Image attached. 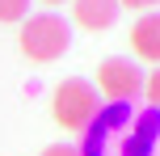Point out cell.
<instances>
[{"label":"cell","instance_id":"3957f363","mask_svg":"<svg viewBox=\"0 0 160 156\" xmlns=\"http://www.w3.org/2000/svg\"><path fill=\"white\" fill-rule=\"evenodd\" d=\"M143 68L135 63L131 55H110L101 59V68H97V84L93 89H101L110 101H118V106H127V101L143 97Z\"/></svg>","mask_w":160,"mask_h":156},{"label":"cell","instance_id":"52a82bcc","mask_svg":"<svg viewBox=\"0 0 160 156\" xmlns=\"http://www.w3.org/2000/svg\"><path fill=\"white\" fill-rule=\"evenodd\" d=\"M30 17V0H0V21H25Z\"/></svg>","mask_w":160,"mask_h":156},{"label":"cell","instance_id":"8fae6325","mask_svg":"<svg viewBox=\"0 0 160 156\" xmlns=\"http://www.w3.org/2000/svg\"><path fill=\"white\" fill-rule=\"evenodd\" d=\"M47 4H63V0H47Z\"/></svg>","mask_w":160,"mask_h":156},{"label":"cell","instance_id":"ba28073f","mask_svg":"<svg viewBox=\"0 0 160 156\" xmlns=\"http://www.w3.org/2000/svg\"><path fill=\"white\" fill-rule=\"evenodd\" d=\"M143 93H148V101H152V110L160 114V68H156V72L143 80Z\"/></svg>","mask_w":160,"mask_h":156},{"label":"cell","instance_id":"9c48e42d","mask_svg":"<svg viewBox=\"0 0 160 156\" xmlns=\"http://www.w3.org/2000/svg\"><path fill=\"white\" fill-rule=\"evenodd\" d=\"M42 156H80V143H51Z\"/></svg>","mask_w":160,"mask_h":156},{"label":"cell","instance_id":"277c9868","mask_svg":"<svg viewBox=\"0 0 160 156\" xmlns=\"http://www.w3.org/2000/svg\"><path fill=\"white\" fill-rule=\"evenodd\" d=\"M156 139H160V114L148 106L143 114H131L127 131H122V156H152Z\"/></svg>","mask_w":160,"mask_h":156},{"label":"cell","instance_id":"7a4b0ae2","mask_svg":"<svg viewBox=\"0 0 160 156\" xmlns=\"http://www.w3.org/2000/svg\"><path fill=\"white\" fill-rule=\"evenodd\" d=\"M97 114H101V97H97V89L88 80H63L55 89V123L63 127V131L72 135H84L88 127L97 123Z\"/></svg>","mask_w":160,"mask_h":156},{"label":"cell","instance_id":"5b68a950","mask_svg":"<svg viewBox=\"0 0 160 156\" xmlns=\"http://www.w3.org/2000/svg\"><path fill=\"white\" fill-rule=\"evenodd\" d=\"M131 47H135L139 59L148 63H160V13H143L131 30Z\"/></svg>","mask_w":160,"mask_h":156},{"label":"cell","instance_id":"8992f818","mask_svg":"<svg viewBox=\"0 0 160 156\" xmlns=\"http://www.w3.org/2000/svg\"><path fill=\"white\" fill-rule=\"evenodd\" d=\"M72 8L84 30H110L118 21V0H76Z\"/></svg>","mask_w":160,"mask_h":156},{"label":"cell","instance_id":"6da1fadb","mask_svg":"<svg viewBox=\"0 0 160 156\" xmlns=\"http://www.w3.org/2000/svg\"><path fill=\"white\" fill-rule=\"evenodd\" d=\"M68 47H72V25L59 13L25 17V25H21V55L25 59H34V63H55V59L68 55Z\"/></svg>","mask_w":160,"mask_h":156},{"label":"cell","instance_id":"30bf717a","mask_svg":"<svg viewBox=\"0 0 160 156\" xmlns=\"http://www.w3.org/2000/svg\"><path fill=\"white\" fill-rule=\"evenodd\" d=\"M127 4V8H148V13H156V4L160 0H118V8Z\"/></svg>","mask_w":160,"mask_h":156}]
</instances>
